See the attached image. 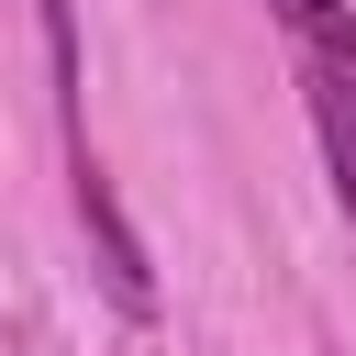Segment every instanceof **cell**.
Here are the masks:
<instances>
[{"mask_svg": "<svg viewBox=\"0 0 356 356\" xmlns=\"http://www.w3.org/2000/svg\"><path fill=\"white\" fill-rule=\"evenodd\" d=\"M67 178H78V222L100 234V278H111V300H122V312H156L145 245H134V222L111 211V178H100V156H89V134H78V122H67Z\"/></svg>", "mask_w": 356, "mask_h": 356, "instance_id": "cell-2", "label": "cell"}, {"mask_svg": "<svg viewBox=\"0 0 356 356\" xmlns=\"http://www.w3.org/2000/svg\"><path fill=\"white\" fill-rule=\"evenodd\" d=\"M267 22L289 33V78H300V100H312L334 200H345V222H356V11H345V0H267Z\"/></svg>", "mask_w": 356, "mask_h": 356, "instance_id": "cell-1", "label": "cell"}]
</instances>
